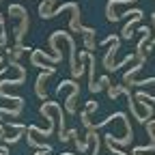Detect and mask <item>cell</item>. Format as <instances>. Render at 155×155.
Returning a JSON list of instances; mask_svg holds the SVG:
<instances>
[{"label": "cell", "instance_id": "obj_4", "mask_svg": "<svg viewBox=\"0 0 155 155\" xmlns=\"http://www.w3.org/2000/svg\"><path fill=\"white\" fill-rule=\"evenodd\" d=\"M54 71H56V67H48L45 71H41V73H39V78H37V86H35V91H37V95L41 97L43 101H48V93L43 91V82L48 80L50 75H54Z\"/></svg>", "mask_w": 155, "mask_h": 155}, {"label": "cell", "instance_id": "obj_10", "mask_svg": "<svg viewBox=\"0 0 155 155\" xmlns=\"http://www.w3.org/2000/svg\"><path fill=\"white\" fill-rule=\"evenodd\" d=\"M84 48H86L88 52H93V50H95V41H93V37H86V41H84Z\"/></svg>", "mask_w": 155, "mask_h": 155}, {"label": "cell", "instance_id": "obj_9", "mask_svg": "<svg viewBox=\"0 0 155 155\" xmlns=\"http://www.w3.org/2000/svg\"><path fill=\"white\" fill-rule=\"evenodd\" d=\"M131 86H147V84H155V78H149V80H131ZM127 86V84H125Z\"/></svg>", "mask_w": 155, "mask_h": 155}, {"label": "cell", "instance_id": "obj_11", "mask_svg": "<svg viewBox=\"0 0 155 155\" xmlns=\"http://www.w3.org/2000/svg\"><path fill=\"white\" fill-rule=\"evenodd\" d=\"M99 84H101V86H110V78H108V75H104L101 80H99Z\"/></svg>", "mask_w": 155, "mask_h": 155}, {"label": "cell", "instance_id": "obj_12", "mask_svg": "<svg viewBox=\"0 0 155 155\" xmlns=\"http://www.w3.org/2000/svg\"><path fill=\"white\" fill-rule=\"evenodd\" d=\"M97 108H99V106H97V101H91V104H88V108H86V110H88V112H95V110H97Z\"/></svg>", "mask_w": 155, "mask_h": 155}, {"label": "cell", "instance_id": "obj_3", "mask_svg": "<svg viewBox=\"0 0 155 155\" xmlns=\"http://www.w3.org/2000/svg\"><path fill=\"white\" fill-rule=\"evenodd\" d=\"M9 13L22 17V24H19L17 30H15V45H22L24 35H26V30H28V24H30V22H28V11H26L22 5H9Z\"/></svg>", "mask_w": 155, "mask_h": 155}, {"label": "cell", "instance_id": "obj_13", "mask_svg": "<svg viewBox=\"0 0 155 155\" xmlns=\"http://www.w3.org/2000/svg\"><path fill=\"white\" fill-rule=\"evenodd\" d=\"M0 138H2V127H0Z\"/></svg>", "mask_w": 155, "mask_h": 155}, {"label": "cell", "instance_id": "obj_5", "mask_svg": "<svg viewBox=\"0 0 155 155\" xmlns=\"http://www.w3.org/2000/svg\"><path fill=\"white\" fill-rule=\"evenodd\" d=\"M119 48H121V37H116L114 41L110 43V50L106 52V56H104V61H101V63H104V67H106V69H108L110 73L114 71V65H112V56H114L116 52H119Z\"/></svg>", "mask_w": 155, "mask_h": 155}, {"label": "cell", "instance_id": "obj_14", "mask_svg": "<svg viewBox=\"0 0 155 155\" xmlns=\"http://www.w3.org/2000/svg\"><path fill=\"white\" fill-rule=\"evenodd\" d=\"M0 2H2V0H0Z\"/></svg>", "mask_w": 155, "mask_h": 155}, {"label": "cell", "instance_id": "obj_6", "mask_svg": "<svg viewBox=\"0 0 155 155\" xmlns=\"http://www.w3.org/2000/svg\"><path fill=\"white\" fill-rule=\"evenodd\" d=\"M78 95H80V84L73 80L71 95L67 97V101H65V112H67V114H73V112H75V99H78Z\"/></svg>", "mask_w": 155, "mask_h": 155}, {"label": "cell", "instance_id": "obj_2", "mask_svg": "<svg viewBox=\"0 0 155 155\" xmlns=\"http://www.w3.org/2000/svg\"><path fill=\"white\" fill-rule=\"evenodd\" d=\"M41 110H54L56 114H58V140H61L63 144L69 140V134H67V127H65V114L67 112H63V106L58 104V101H43L41 104Z\"/></svg>", "mask_w": 155, "mask_h": 155}, {"label": "cell", "instance_id": "obj_8", "mask_svg": "<svg viewBox=\"0 0 155 155\" xmlns=\"http://www.w3.org/2000/svg\"><path fill=\"white\" fill-rule=\"evenodd\" d=\"M140 17H142V13H138V15H134V17L129 19V22L125 24V28H123V39H131V35H134V32H131V26H134L136 22H140Z\"/></svg>", "mask_w": 155, "mask_h": 155}, {"label": "cell", "instance_id": "obj_1", "mask_svg": "<svg viewBox=\"0 0 155 155\" xmlns=\"http://www.w3.org/2000/svg\"><path fill=\"white\" fill-rule=\"evenodd\" d=\"M108 95H110V99H116L119 95H125V97H127V104H129V110H131V114H134V119H138L140 123H147V119H151V116H153V110H151V112H147V114H140L138 110H136L134 97H131V93H129V88H127L125 84H119V86H108Z\"/></svg>", "mask_w": 155, "mask_h": 155}, {"label": "cell", "instance_id": "obj_7", "mask_svg": "<svg viewBox=\"0 0 155 155\" xmlns=\"http://www.w3.org/2000/svg\"><path fill=\"white\" fill-rule=\"evenodd\" d=\"M119 2H134V0H110V2L106 5V17H108V22H119V19H121V15L114 13V5H119Z\"/></svg>", "mask_w": 155, "mask_h": 155}]
</instances>
